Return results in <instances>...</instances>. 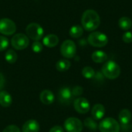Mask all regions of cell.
<instances>
[{
	"label": "cell",
	"instance_id": "14",
	"mask_svg": "<svg viewBox=\"0 0 132 132\" xmlns=\"http://www.w3.org/2000/svg\"><path fill=\"white\" fill-rule=\"evenodd\" d=\"M39 99L43 104H44L46 105H49L54 102L55 96L51 90H44L41 92V94L39 95Z\"/></svg>",
	"mask_w": 132,
	"mask_h": 132
},
{
	"label": "cell",
	"instance_id": "1",
	"mask_svg": "<svg viewBox=\"0 0 132 132\" xmlns=\"http://www.w3.org/2000/svg\"><path fill=\"white\" fill-rule=\"evenodd\" d=\"M81 24L84 30L94 32L101 24V18L99 14L94 9H87L82 15Z\"/></svg>",
	"mask_w": 132,
	"mask_h": 132
},
{
	"label": "cell",
	"instance_id": "27",
	"mask_svg": "<svg viewBox=\"0 0 132 132\" xmlns=\"http://www.w3.org/2000/svg\"><path fill=\"white\" fill-rule=\"evenodd\" d=\"M71 91L73 97H79L82 95V94L84 93V88L80 86H76L73 88Z\"/></svg>",
	"mask_w": 132,
	"mask_h": 132
},
{
	"label": "cell",
	"instance_id": "31",
	"mask_svg": "<svg viewBox=\"0 0 132 132\" xmlns=\"http://www.w3.org/2000/svg\"><path fill=\"white\" fill-rule=\"evenodd\" d=\"M49 132H64L63 128L60 126V125H56L54 127H53Z\"/></svg>",
	"mask_w": 132,
	"mask_h": 132
},
{
	"label": "cell",
	"instance_id": "23",
	"mask_svg": "<svg viewBox=\"0 0 132 132\" xmlns=\"http://www.w3.org/2000/svg\"><path fill=\"white\" fill-rule=\"evenodd\" d=\"M84 125L86 128H87L91 131H97L98 128V125L96 120H94L93 118H87L84 120Z\"/></svg>",
	"mask_w": 132,
	"mask_h": 132
},
{
	"label": "cell",
	"instance_id": "2",
	"mask_svg": "<svg viewBox=\"0 0 132 132\" xmlns=\"http://www.w3.org/2000/svg\"><path fill=\"white\" fill-rule=\"evenodd\" d=\"M101 72L104 77L109 80H115L121 74V67L115 61L108 60L103 65Z\"/></svg>",
	"mask_w": 132,
	"mask_h": 132
},
{
	"label": "cell",
	"instance_id": "24",
	"mask_svg": "<svg viewBox=\"0 0 132 132\" xmlns=\"http://www.w3.org/2000/svg\"><path fill=\"white\" fill-rule=\"evenodd\" d=\"M95 70L90 67H85L82 70V75L86 79H93L95 76Z\"/></svg>",
	"mask_w": 132,
	"mask_h": 132
},
{
	"label": "cell",
	"instance_id": "9",
	"mask_svg": "<svg viewBox=\"0 0 132 132\" xmlns=\"http://www.w3.org/2000/svg\"><path fill=\"white\" fill-rule=\"evenodd\" d=\"M83 127V123L77 118H69L64 122V128L67 132H81Z\"/></svg>",
	"mask_w": 132,
	"mask_h": 132
},
{
	"label": "cell",
	"instance_id": "19",
	"mask_svg": "<svg viewBox=\"0 0 132 132\" xmlns=\"http://www.w3.org/2000/svg\"><path fill=\"white\" fill-rule=\"evenodd\" d=\"M118 26L119 27L125 31L129 30L132 26V21L129 17L123 16L118 20Z\"/></svg>",
	"mask_w": 132,
	"mask_h": 132
},
{
	"label": "cell",
	"instance_id": "15",
	"mask_svg": "<svg viewBox=\"0 0 132 132\" xmlns=\"http://www.w3.org/2000/svg\"><path fill=\"white\" fill-rule=\"evenodd\" d=\"M91 114L94 120H101L105 114V108L104 105L101 104H97L94 105L91 110Z\"/></svg>",
	"mask_w": 132,
	"mask_h": 132
},
{
	"label": "cell",
	"instance_id": "29",
	"mask_svg": "<svg viewBox=\"0 0 132 132\" xmlns=\"http://www.w3.org/2000/svg\"><path fill=\"white\" fill-rule=\"evenodd\" d=\"M2 132H20L19 128L15 125H9L7 126Z\"/></svg>",
	"mask_w": 132,
	"mask_h": 132
},
{
	"label": "cell",
	"instance_id": "11",
	"mask_svg": "<svg viewBox=\"0 0 132 132\" xmlns=\"http://www.w3.org/2000/svg\"><path fill=\"white\" fill-rule=\"evenodd\" d=\"M73 97L72 91L69 87H63L58 93V100L61 104H70Z\"/></svg>",
	"mask_w": 132,
	"mask_h": 132
},
{
	"label": "cell",
	"instance_id": "28",
	"mask_svg": "<svg viewBox=\"0 0 132 132\" xmlns=\"http://www.w3.org/2000/svg\"><path fill=\"white\" fill-rule=\"evenodd\" d=\"M122 40L125 43H132V32L126 31L122 36Z\"/></svg>",
	"mask_w": 132,
	"mask_h": 132
},
{
	"label": "cell",
	"instance_id": "5",
	"mask_svg": "<svg viewBox=\"0 0 132 132\" xmlns=\"http://www.w3.org/2000/svg\"><path fill=\"white\" fill-rule=\"evenodd\" d=\"M98 128L101 132H119L121 126L115 119L107 118L100 122Z\"/></svg>",
	"mask_w": 132,
	"mask_h": 132
},
{
	"label": "cell",
	"instance_id": "7",
	"mask_svg": "<svg viewBox=\"0 0 132 132\" xmlns=\"http://www.w3.org/2000/svg\"><path fill=\"white\" fill-rule=\"evenodd\" d=\"M60 53L62 56L67 59L73 58L77 53V46L75 43L70 39L63 41L60 46Z\"/></svg>",
	"mask_w": 132,
	"mask_h": 132
},
{
	"label": "cell",
	"instance_id": "13",
	"mask_svg": "<svg viewBox=\"0 0 132 132\" xmlns=\"http://www.w3.org/2000/svg\"><path fill=\"white\" fill-rule=\"evenodd\" d=\"M22 132H39V124L34 119L28 120L22 125Z\"/></svg>",
	"mask_w": 132,
	"mask_h": 132
},
{
	"label": "cell",
	"instance_id": "12",
	"mask_svg": "<svg viewBox=\"0 0 132 132\" xmlns=\"http://www.w3.org/2000/svg\"><path fill=\"white\" fill-rule=\"evenodd\" d=\"M132 118L131 112L128 109H123L120 111L118 115V120L123 127H126L129 125Z\"/></svg>",
	"mask_w": 132,
	"mask_h": 132
},
{
	"label": "cell",
	"instance_id": "4",
	"mask_svg": "<svg viewBox=\"0 0 132 132\" xmlns=\"http://www.w3.org/2000/svg\"><path fill=\"white\" fill-rule=\"evenodd\" d=\"M26 36L29 37V39H31L34 41H39L40 40L44 34V31L43 27L36 22L29 23L26 29Z\"/></svg>",
	"mask_w": 132,
	"mask_h": 132
},
{
	"label": "cell",
	"instance_id": "10",
	"mask_svg": "<svg viewBox=\"0 0 132 132\" xmlns=\"http://www.w3.org/2000/svg\"><path fill=\"white\" fill-rule=\"evenodd\" d=\"M73 107L77 112L81 114H87L90 108V104L84 97H78L73 102Z\"/></svg>",
	"mask_w": 132,
	"mask_h": 132
},
{
	"label": "cell",
	"instance_id": "22",
	"mask_svg": "<svg viewBox=\"0 0 132 132\" xmlns=\"http://www.w3.org/2000/svg\"><path fill=\"white\" fill-rule=\"evenodd\" d=\"M5 59L9 63L13 64L16 62L18 59V56L17 53L13 50H8L5 54Z\"/></svg>",
	"mask_w": 132,
	"mask_h": 132
},
{
	"label": "cell",
	"instance_id": "6",
	"mask_svg": "<svg viewBox=\"0 0 132 132\" xmlns=\"http://www.w3.org/2000/svg\"><path fill=\"white\" fill-rule=\"evenodd\" d=\"M11 44L14 49L22 50L26 49L29 45V39L23 33H17L12 36L11 39Z\"/></svg>",
	"mask_w": 132,
	"mask_h": 132
},
{
	"label": "cell",
	"instance_id": "16",
	"mask_svg": "<svg viewBox=\"0 0 132 132\" xmlns=\"http://www.w3.org/2000/svg\"><path fill=\"white\" fill-rule=\"evenodd\" d=\"M43 45L48 48H53L59 43V38L56 35L49 34L46 36L43 39Z\"/></svg>",
	"mask_w": 132,
	"mask_h": 132
},
{
	"label": "cell",
	"instance_id": "3",
	"mask_svg": "<svg viewBox=\"0 0 132 132\" xmlns=\"http://www.w3.org/2000/svg\"><path fill=\"white\" fill-rule=\"evenodd\" d=\"M87 43L94 47H104L108 43V38L106 34L99 32L94 31L87 37Z\"/></svg>",
	"mask_w": 132,
	"mask_h": 132
},
{
	"label": "cell",
	"instance_id": "25",
	"mask_svg": "<svg viewBox=\"0 0 132 132\" xmlns=\"http://www.w3.org/2000/svg\"><path fill=\"white\" fill-rule=\"evenodd\" d=\"M9 46V39L4 36H0V51H4Z\"/></svg>",
	"mask_w": 132,
	"mask_h": 132
},
{
	"label": "cell",
	"instance_id": "18",
	"mask_svg": "<svg viewBox=\"0 0 132 132\" xmlns=\"http://www.w3.org/2000/svg\"><path fill=\"white\" fill-rule=\"evenodd\" d=\"M91 59L94 63H104V62L107 61L108 54L105 52L102 51V50H97V51H94L92 53Z\"/></svg>",
	"mask_w": 132,
	"mask_h": 132
},
{
	"label": "cell",
	"instance_id": "30",
	"mask_svg": "<svg viewBox=\"0 0 132 132\" xmlns=\"http://www.w3.org/2000/svg\"><path fill=\"white\" fill-rule=\"evenodd\" d=\"M93 79H94V80H100V81H104V76L103 75V73H102V72H97L96 73H95V76H94V77L93 78Z\"/></svg>",
	"mask_w": 132,
	"mask_h": 132
},
{
	"label": "cell",
	"instance_id": "20",
	"mask_svg": "<svg viewBox=\"0 0 132 132\" xmlns=\"http://www.w3.org/2000/svg\"><path fill=\"white\" fill-rule=\"evenodd\" d=\"M71 66L70 62L67 60V59H63L60 60L56 63V68L59 72H65L70 69Z\"/></svg>",
	"mask_w": 132,
	"mask_h": 132
},
{
	"label": "cell",
	"instance_id": "17",
	"mask_svg": "<svg viewBox=\"0 0 132 132\" xmlns=\"http://www.w3.org/2000/svg\"><path fill=\"white\" fill-rule=\"evenodd\" d=\"M12 103V97L11 94L5 91L1 90L0 91V105L3 108L9 107Z\"/></svg>",
	"mask_w": 132,
	"mask_h": 132
},
{
	"label": "cell",
	"instance_id": "26",
	"mask_svg": "<svg viewBox=\"0 0 132 132\" xmlns=\"http://www.w3.org/2000/svg\"><path fill=\"white\" fill-rule=\"evenodd\" d=\"M32 50L34 53H39L43 50V44L39 41H35L32 44Z\"/></svg>",
	"mask_w": 132,
	"mask_h": 132
},
{
	"label": "cell",
	"instance_id": "32",
	"mask_svg": "<svg viewBox=\"0 0 132 132\" xmlns=\"http://www.w3.org/2000/svg\"><path fill=\"white\" fill-rule=\"evenodd\" d=\"M5 77L3 76V74L0 72V91L2 90V89L5 86Z\"/></svg>",
	"mask_w": 132,
	"mask_h": 132
},
{
	"label": "cell",
	"instance_id": "21",
	"mask_svg": "<svg viewBox=\"0 0 132 132\" xmlns=\"http://www.w3.org/2000/svg\"><path fill=\"white\" fill-rule=\"evenodd\" d=\"M84 33V29L82 26H79V25H75L73 26L69 31V34L72 38H75L77 39L79 37H80Z\"/></svg>",
	"mask_w": 132,
	"mask_h": 132
},
{
	"label": "cell",
	"instance_id": "8",
	"mask_svg": "<svg viewBox=\"0 0 132 132\" xmlns=\"http://www.w3.org/2000/svg\"><path fill=\"white\" fill-rule=\"evenodd\" d=\"M16 31L15 23L10 19L2 18L0 19V33L4 36H12Z\"/></svg>",
	"mask_w": 132,
	"mask_h": 132
}]
</instances>
